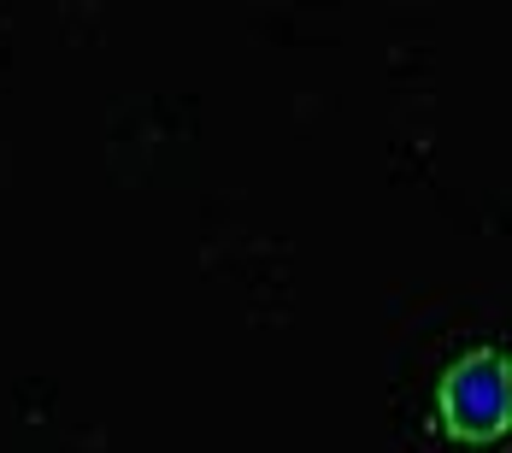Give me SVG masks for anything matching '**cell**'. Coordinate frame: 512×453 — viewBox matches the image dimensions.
<instances>
[{
    "label": "cell",
    "instance_id": "1",
    "mask_svg": "<svg viewBox=\"0 0 512 453\" xmlns=\"http://www.w3.org/2000/svg\"><path fill=\"white\" fill-rule=\"evenodd\" d=\"M442 424L465 442H495L512 424V365L507 353H471L442 383Z\"/></svg>",
    "mask_w": 512,
    "mask_h": 453
}]
</instances>
